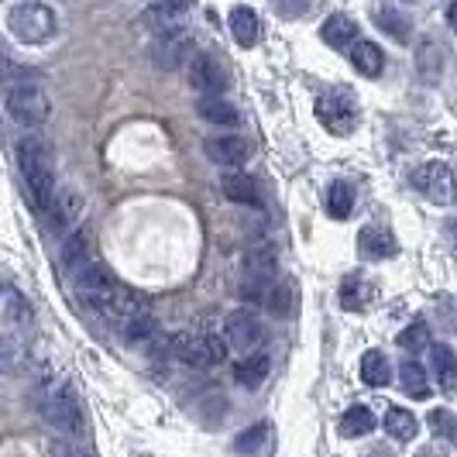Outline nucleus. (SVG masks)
<instances>
[{"mask_svg":"<svg viewBox=\"0 0 457 457\" xmlns=\"http://www.w3.org/2000/svg\"><path fill=\"white\" fill-rule=\"evenodd\" d=\"M399 375H403V392L412 395V399H423L430 392V375H427V368L420 365V361H406Z\"/></svg>","mask_w":457,"mask_h":457,"instance_id":"2f4dec72","label":"nucleus"},{"mask_svg":"<svg viewBox=\"0 0 457 457\" xmlns=\"http://www.w3.org/2000/svg\"><path fill=\"white\" fill-rule=\"evenodd\" d=\"M375 24L389 35V38H395V42H410L412 28H410V18L399 11V7H375Z\"/></svg>","mask_w":457,"mask_h":457,"instance_id":"bb28decb","label":"nucleus"},{"mask_svg":"<svg viewBox=\"0 0 457 457\" xmlns=\"http://www.w3.org/2000/svg\"><path fill=\"white\" fill-rule=\"evenodd\" d=\"M31 365V354L18 337H0V375H21Z\"/></svg>","mask_w":457,"mask_h":457,"instance_id":"393cba45","label":"nucleus"},{"mask_svg":"<svg viewBox=\"0 0 457 457\" xmlns=\"http://www.w3.org/2000/svg\"><path fill=\"white\" fill-rule=\"evenodd\" d=\"M317 117L330 135H351L358 124V104L351 90H327L317 100Z\"/></svg>","mask_w":457,"mask_h":457,"instance_id":"1a4fd4ad","label":"nucleus"},{"mask_svg":"<svg viewBox=\"0 0 457 457\" xmlns=\"http://www.w3.org/2000/svg\"><path fill=\"white\" fill-rule=\"evenodd\" d=\"M358 254L365 262H386V258L399 254V241L386 228H365L358 234Z\"/></svg>","mask_w":457,"mask_h":457,"instance_id":"f8f14e48","label":"nucleus"},{"mask_svg":"<svg viewBox=\"0 0 457 457\" xmlns=\"http://www.w3.org/2000/svg\"><path fill=\"white\" fill-rule=\"evenodd\" d=\"M371 299H375V286L368 282L365 275H347L341 282V306L347 313H361L371 306Z\"/></svg>","mask_w":457,"mask_h":457,"instance_id":"dca6fc26","label":"nucleus"},{"mask_svg":"<svg viewBox=\"0 0 457 457\" xmlns=\"http://www.w3.org/2000/svg\"><path fill=\"white\" fill-rule=\"evenodd\" d=\"M416 66H420V76L423 79H430V76H436L440 72V46L436 42H420V48H416Z\"/></svg>","mask_w":457,"mask_h":457,"instance_id":"e433bc0d","label":"nucleus"},{"mask_svg":"<svg viewBox=\"0 0 457 457\" xmlns=\"http://www.w3.org/2000/svg\"><path fill=\"white\" fill-rule=\"evenodd\" d=\"M189 7H193V0H159V4L148 11V18L159 24H172V21H179Z\"/></svg>","mask_w":457,"mask_h":457,"instance_id":"c9c22d12","label":"nucleus"},{"mask_svg":"<svg viewBox=\"0 0 457 457\" xmlns=\"http://www.w3.org/2000/svg\"><path fill=\"white\" fill-rule=\"evenodd\" d=\"M399 347H406L410 354L427 351V347H430V327H427V320H412L410 327L399 334Z\"/></svg>","mask_w":457,"mask_h":457,"instance_id":"f704fd0d","label":"nucleus"},{"mask_svg":"<svg viewBox=\"0 0 457 457\" xmlns=\"http://www.w3.org/2000/svg\"><path fill=\"white\" fill-rule=\"evenodd\" d=\"M278 269V258H275L272 245H254L252 252L245 254V265H241V293L245 299H258L269 293Z\"/></svg>","mask_w":457,"mask_h":457,"instance_id":"0eeeda50","label":"nucleus"},{"mask_svg":"<svg viewBox=\"0 0 457 457\" xmlns=\"http://www.w3.org/2000/svg\"><path fill=\"white\" fill-rule=\"evenodd\" d=\"M351 62L354 69L368 76V79H375V76H382V69H386V52L375 46V42H354L351 46Z\"/></svg>","mask_w":457,"mask_h":457,"instance_id":"aec40b11","label":"nucleus"},{"mask_svg":"<svg viewBox=\"0 0 457 457\" xmlns=\"http://www.w3.org/2000/svg\"><path fill=\"white\" fill-rule=\"evenodd\" d=\"M386 430H389L392 440H412V436L420 434V420L412 416L410 410H403V406H392L389 412H386Z\"/></svg>","mask_w":457,"mask_h":457,"instance_id":"cd10ccee","label":"nucleus"},{"mask_svg":"<svg viewBox=\"0 0 457 457\" xmlns=\"http://www.w3.org/2000/svg\"><path fill=\"white\" fill-rule=\"evenodd\" d=\"M427 351H430V365H434L436 386L444 392H454L457 389V354L447 344H430Z\"/></svg>","mask_w":457,"mask_h":457,"instance_id":"f3484780","label":"nucleus"},{"mask_svg":"<svg viewBox=\"0 0 457 457\" xmlns=\"http://www.w3.org/2000/svg\"><path fill=\"white\" fill-rule=\"evenodd\" d=\"M230 35L237 38V46L252 48L258 42V35H262V21H258V14H254L252 7H245V4H237L234 11H230Z\"/></svg>","mask_w":457,"mask_h":457,"instance_id":"a211bd4d","label":"nucleus"},{"mask_svg":"<svg viewBox=\"0 0 457 457\" xmlns=\"http://www.w3.org/2000/svg\"><path fill=\"white\" fill-rule=\"evenodd\" d=\"M269 423H252L245 434L234 440V451L241 457H254V454H262L265 451V444H269Z\"/></svg>","mask_w":457,"mask_h":457,"instance_id":"7c9ffc66","label":"nucleus"},{"mask_svg":"<svg viewBox=\"0 0 457 457\" xmlns=\"http://www.w3.org/2000/svg\"><path fill=\"white\" fill-rule=\"evenodd\" d=\"M361 382L371 386V389H382L392 382V365L382 351H368L361 354Z\"/></svg>","mask_w":457,"mask_h":457,"instance_id":"a878e982","label":"nucleus"},{"mask_svg":"<svg viewBox=\"0 0 457 457\" xmlns=\"http://www.w3.org/2000/svg\"><path fill=\"white\" fill-rule=\"evenodd\" d=\"M7 114L14 117L24 128H38L46 124L52 114V104H48V93L38 83H18V87H7Z\"/></svg>","mask_w":457,"mask_h":457,"instance_id":"39448f33","label":"nucleus"},{"mask_svg":"<svg viewBox=\"0 0 457 457\" xmlns=\"http://www.w3.org/2000/svg\"><path fill=\"white\" fill-rule=\"evenodd\" d=\"M327 210H330V217L347 220L351 210H354V189H351L347 183H334L330 189H327Z\"/></svg>","mask_w":457,"mask_h":457,"instance_id":"72a5a7b5","label":"nucleus"},{"mask_svg":"<svg viewBox=\"0 0 457 457\" xmlns=\"http://www.w3.org/2000/svg\"><path fill=\"white\" fill-rule=\"evenodd\" d=\"M196 114L210 120V124H217V128L237 124V107L230 100H224V96H200L196 100Z\"/></svg>","mask_w":457,"mask_h":457,"instance_id":"4be33fe9","label":"nucleus"},{"mask_svg":"<svg viewBox=\"0 0 457 457\" xmlns=\"http://www.w3.org/2000/svg\"><path fill=\"white\" fill-rule=\"evenodd\" d=\"M46 217L52 220L55 230H69L72 220L79 217V196H76L72 189H55V200H52V206L46 210Z\"/></svg>","mask_w":457,"mask_h":457,"instance_id":"6ab92c4d","label":"nucleus"},{"mask_svg":"<svg viewBox=\"0 0 457 457\" xmlns=\"http://www.w3.org/2000/svg\"><path fill=\"white\" fill-rule=\"evenodd\" d=\"M42 416H46L48 427L59 430V434H83V410H79V399L69 386H59V389L48 392L46 403H42Z\"/></svg>","mask_w":457,"mask_h":457,"instance_id":"6e6552de","label":"nucleus"},{"mask_svg":"<svg viewBox=\"0 0 457 457\" xmlns=\"http://www.w3.org/2000/svg\"><path fill=\"white\" fill-rule=\"evenodd\" d=\"M430 430H434L436 436H444L447 444H454L457 447V412H451V410H434L430 412Z\"/></svg>","mask_w":457,"mask_h":457,"instance_id":"4c0bfd02","label":"nucleus"},{"mask_svg":"<svg viewBox=\"0 0 457 457\" xmlns=\"http://www.w3.org/2000/svg\"><path fill=\"white\" fill-rule=\"evenodd\" d=\"M447 230H451V241H454V248H457V220H451V224H447Z\"/></svg>","mask_w":457,"mask_h":457,"instance_id":"79ce46f5","label":"nucleus"},{"mask_svg":"<svg viewBox=\"0 0 457 457\" xmlns=\"http://www.w3.org/2000/svg\"><path fill=\"white\" fill-rule=\"evenodd\" d=\"M293 303H296V289H293V282H282V286H275L272 293H265V310L278 317V320H286L289 313H293Z\"/></svg>","mask_w":457,"mask_h":457,"instance_id":"473e14b6","label":"nucleus"},{"mask_svg":"<svg viewBox=\"0 0 457 457\" xmlns=\"http://www.w3.org/2000/svg\"><path fill=\"white\" fill-rule=\"evenodd\" d=\"M375 430V412L368 410V406H351V410L344 412L341 420V434L347 440H358V436H365Z\"/></svg>","mask_w":457,"mask_h":457,"instance_id":"c85d7f7f","label":"nucleus"},{"mask_svg":"<svg viewBox=\"0 0 457 457\" xmlns=\"http://www.w3.org/2000/svg\"><path fill=\"white\" fill-rule=\"evenodd\" d=\"M90 254H87V237L83 234H72L66 241V248H62V265H66L69 272L76 269V265H83Z\"/></svg>","mask_w":457,"mask_h":457,"instance_id":"58836bf2","label":"nucleus"},{"mask_svg":"<svg viewBox=\"0 0 457 457\" xmlns=\"http://www.w3.org/2000/svg\"><path fill=\"white\" fill-rule=\"evenodd\" d=\"M189 83L204 93V96H220V93L230 87V76L217 55L200 52V55L189 62Z\"/></svg>","mask_w":457,"mask_h":457,"instance_id":"9b49d317","label":"nucleus"},{"mask_svg":"<svg viewBox=\"0 0 457 457\" xmlns=\"http://www.w3.org/2000/svg\"><path fill=\"white\" fill-rule=\"evenodd\" d=\"M320 35L330 48H347V46H354V38H358V24L351 21L347 14H334V18L323 21Z\"/></svg>","mask_w":457,"mask_h":457,"instance_id":"b1692460","label":"nucleus"},{"mask_svg":"<svg viewBox=\"0 0 457 457\" xmlns=\"http://www.w3.org/2000/svg\"><path fill=\"white\" fill-rule=\"evenodd\" d=\"M186 52H189V35L179 31V28H172V31H165L159 42H155L152 59H155L162 69H179L186 59Z\"/></svg>","mask_w":457,"mask_h":457,"instance_id":"ddd939ff","label":"nucleus"},{"mask_svg":"<svg viewBox=\"0 0 457 457\" xmlns=\"http://www.w3.org/2000/svg\"><path fill=\"white\" fill-rule=\"evenodd\" d=\"M18 165H21V176L28 183V193L35 206L46 213L52 200H55V165H52V155L48 148L38 141V137H21L18 141Z\"/></svg>","mask_w":457,"mask_h":457,"instance_id":"f03ea898","label":"nucleus"},{"mask_svg":"<svg viewBox=\"0 0 457 457\" xmlns=\"http://www.w3.org/2000/svg\"><path fill=\"white\" fill-rule=\"evenodd\" d=\"M220 189H224V196H228L230 204H241V206H262V189L254 183V176L248 172H228L224 179H220Z\"/></svg>","mask_w":457,"mask_h":457,"instance_id":"4468645a","label":"nucleus"},{"mask_svg":"<svg viewBox=\"0 0 457 457\" xmlns=\"http://www.w3.org/2000/svg\"><path fill=\"white\" fill-rule=\"evenodd\" d=\"M172 358H179L193 368H213L228 358V344L217 334H179L169 341Z\"/></svg>","mask_w":457,"mask_h":457,"instance_id":"20e7f679","label":"nucleus"},{"mask_svg":"<svg viewBox=\"0 0 457 457\" xmlns=\"http://www.w3.org/2000/svg\"><path fill=\"white\" fill-rule=\"evenodd\" d=\"M265 375H269V358L265 354H245L237 365H234V382L237 386H245V389H258L262 382H265Z\"/></svg>","mask_w":457,"mask_h":457,"instance_id":"5701e85b","label":"nucleus"},{"mask_svg":"<svg viewBox=\"0 0 457 457\" xmlns=\"http://www.w3.org/2000/svg\"><path fill=\"white\" fill-rule=\"evenodd\" d=\"M117 327H120V341L131 344V347L148 344L155 337V317H152L148 310H137V313H131L128 320H120Z\"/></svg>","mask_w":457,"mask_h":457,"instance_id":"412c9836","label":"nucleus"},{"mask_svg":"<svg viewBox=\"0 0 457 457\" xmlns=\"http://www.w3.org/2000/svg\"><path fill=\"white\" fill-rule=\"evenodd\" d=\"M72 286H76V296L90 306L93 313L107 317V320H128L137 310H148V303L137 296L135 289H128L120 278H117L104 262H93L87 258L83 265L72 269Z\"/></svg>","mask_w":457,"mask_h":457,"instance_id":"f257e3e1","label":"nucleus"},{"mask_svg":"<svg viewBox=\"0 0 457 457\" xmlns=\"http://www.w3.org/2000/svg\"><path fill=\"white\" fill-rule=\"evenodd\" d=\"M447 24H451V31H457V0H451V7H447Z\"/></svg>","mask_w":457,"mask_h":457,"instance_id":"a19ab883","label":"nucleus"},{"mask_svg":"<svg viewBox=\"0 0 457 457\" xmlns=\"http://www.w3.org/2000/svg\"><path fill=\"white\" fill-rule=\"evenodd\" d=\"M0 83L4 87H18V83H38V72L31 66H21L18 59H11L0 46Z\"/></svg>","mask_w":457,"mask_h":457,"instance_id":"c756f323","label":"nucleus"},{"mask_svg":"<svg viewBox=\"0 0 457 457\" xmlns=\"http://www.w3.org/2000/svg\"><path fill=\"white\" fill-rule=\"evenodd\" d=\"M416 457H447V454H444L440 447H430V444H427V447H420V451H416Z\"/></svg>","mask_w":457,"mask_h":457,"instance_id":"ea45409f","label":"nucleus"},{"mask_svg":"<svg viewBox=\"0 0 457 457\" xmlns=\"http://www.w3.org/2000/svg\"><path fill=\"white\" fill-rule=\"evenodd\" d=\"M7 28L24 46H42V42H48L55 35L59 21H55V11L48 4H42V0H21V4H14L7 11Z\"/></svg>","mask_w":457,"mask_h":457,"instance_id":"7ed1b4c3","label":"nucleus"},{"mask_svg":"<svg viewBox=\"0 0 457 457\" xmlns=\"http://www.w3.org/2000/svg\"><path fill=\"white\" fill-rule=\"evenodd\" d=\"M412 189L420 193V196H427L430 204H454L457 196V179L454 172H451V165H444V162H423V165H416L410 176Z\"/></svg>","mask_w":457,"mask_h":457,"instance_id":"423d86ee","label":"nucleus"},{"mask_svg":"<svg viewBox=\"0 0 457 457\" xmlns=\"http://www.w3.org/2000/svg\"><path fill=\"white\" fill-rule=\"evenodd\" d=\"M220 337L241 358L254 354V347L262 344V320L254 313H248V310H234V313H228V320H224V334Z\"/></svg>","mask_w":457,"mask_h":457,"instance_id":"9d476101","label":"nucleus"},{"mask_svg":"<svg viewBox=\"0 0 457 457\" xmlns=\"http://www.w3.org/2000/svg\"><path fill=\"white\" fill-rule=\"evenodd\" d=\"M206 155L217 162V165H230L237 169L241 162L248 159V141L237 135H224V137H210L206 141Z\"/></svg>","mask_w":457,"mask_h":457,"instance_id":"2eb2a0df","label":"nucleus"}]
</instances>
